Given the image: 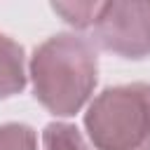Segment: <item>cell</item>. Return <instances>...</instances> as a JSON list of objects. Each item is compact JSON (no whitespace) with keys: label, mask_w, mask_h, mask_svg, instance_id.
Masks as SVG:
<instances>
[{"label":"cell","mask_w":150,"mask_h":150,"mask_svg":"<svg viewBox=\"0 0 150 150\" xmlns=\"http://www.w3.org/2000/svg\"><path fill=\"white\" fill-rule=\"evenodd\" d=\"M38 101L54 115L77 112L96 84V49L80 35H54L30 59Z\"/></svg>","instance_id":"1"},{"label":"cell","mask_w":150,"mask_h":150,"mask_svg":"<svg viewBox=\"0 0 150 150\" xmlns=\"http://www.w3.org/2000/svg\"><path fill=\"white\" fill-rule=\"evenodd\" d=\"M98 150H150V84L105 89L84 117Z\"/></svg>","instance_id":"2"},{"label":"cell","mask_w":150,"mask_h":150,"mask_svg":"<svg viewBox=\"0 0 150 150\" xmlns=\"http://www.w3.org/2000/svg\"><path fill=\"white\" fill-rule=\"evenodd\" d=\"M94 40L124 59H141L150 54V2H103L96 23Z\"/></svg>","instance_id":"3"},{"label":"cell","mask_w":150,"mask_h":150,"mask_svg":"<svg viewBox=\"0 0 150 150\" xmlns=\"http://www.w3.org/2000/svg\"><path fill=\"white\" fill-rule=\"evenodd\" d=\"M26 84L23 49L19 42L0 33V96H12Z\"/></svg>","instance_id":"4"},{"label":"cell","mask_w":150,"mask_h":150,"mask_svg":"<svg viewBox=\"0 0 150 150\" xmlns=\"http://www.w3.org/2000/svg\"><path fill=\"white\" fill-rule=\"evenodd\" d=\"M42 143H45V150H89L80 131L63 122L47 124L42 131Z\"/></svg>","instance_id":"5"},{"label":"cell","mask_w":150,"mask_h":150,"mask_svg":"<svg viewBox=\"0 0 150 150\" xmlns=\"http://www.w3.org/2000/svg\"><path fill=\"white\" fill-rule=\"evenodd\" d=\"M101 7H103V2H54L52 5V9L56 14H61L68 23H73L77 28L94 26Z\"/></svg>","instance_id":"6"},{"label":"cell","mask_w":150,"mask_h":150,"mask_svg":"<svg viewBox=\"0 0 150 150\" xmlns=\"http://www.w3.org/2000/svg\"><path fill=\"white\" fill-rule=\"evenodd\" d=\"M0 150H38L35 134L26 124H2L0 127Z\"/></svg>","instance_id":"7"}]
</instances>
